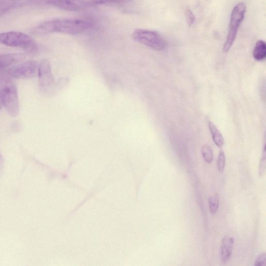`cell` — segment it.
<instances>
[{"mask_svg":"<svg viewBox=\"0 0 266 266\" xmlns=\"http://www.w3.org/2000/svg\"><path fill=\"white\" fill-rule=\"evenodd\" d=\"M209 212L212 215H215L220 206V199L216 193L210 195L209 198Z\"/></svg>","mask_w":266,"mask_h":266,"instance_id":"obj_14","label":"cell"},{"mask_svg":"<svg viewBox=\"0 0 266 266\" xmlns=\"http://www.w3.org/2000/svg\"><path fill=\"white\" fill-rule=\"evenodd\" d=\"M4 160L2 155L0 153V174L2 173L4 168Z\"/></svg>","mask_w":266,"mask_h":266,"instance_id":"obj_21","label":"cell"},{"mask_svg":"<svg viewBox=\"0 0 266 266\" xmlns=\"http://www.w3.org/2000/svg\"><path fill=\"white\" fill-rule=\"evenodd\" d=\"M41 3L68 11H79L83 9L87 3L82 0H36Z\"/></svg>","mask_w":266,"mask_h":266,"instance_id":"obj_8","label":"cell"},{"mask_svg":"<svg viewBox=\"0 0 266 266\" xmlns=\"http://www.w3.org/2000/svg\"><path fill=\"white\" fill-rule=\"evenodd\" d=\"M266 168V152L265 149L264 150L262 158L260 161L259 166V174L260 176H263L265 173Z\"/></svg>","mask_w":266,"mask_h":266,"instance_id":"obj_20","label":"cell"},{"mask_svg":"<svg viewBox=\"0 0 266 266\" xmlns=\"http://www.w3.org/2000/svg\"><path fill=\"white\" fill-rule=\"evenodd\" d=\"M3 105L12 117L17 116L19 113V101L17 87L13 83L8 84L1 91Z\"/></svg>","mask_w":266,"mask_h":266,"instance_id":"obj_5","label":"cell"},{"mask_svg":"<svg viewBox=\"0 0 266 266\" xmlns=\"http://www.w3.org/2000/svg\"><path fill=\"white\" fill-rule=\"evenodd\" d=\"M203 159L208 163H210L213 160V152L212 148L208 145H203L201 148Z\"/></svg>","mask_w":266,"mask_h":266,"instance_id":"obj_15","label":"cell"},{"mask_svg":"<svg viewBox=\"0 0 266 266\" xmlns=\"http://www.w3.org/2000/svg\"><path fill=\"white\" fill-rule=\"evenodd\" d=\"M38 76L41 90L46 92L52 90L55 84L50 62L43 60L38 65Z\"/></svg>","mask_w":266,"mask_h":266,"instance_id":"obj_7","label":"cell"},{"mask_svg":"<svg viewBox=\"0 0 266 266\" xmlns=\"http://www.w3.org/2000/svg\"><path fill=\"white\" fill-rule=\"evenodd\" d=\"M38 65L35 60L26 61L8 69L7 74L15 79H31L38 75Z\"/></svg>","mask_w":266,"mask_h":266,"instance_id":"obj_6","label":"cell"},{"mask_svg":"<svg viewBox=\"0 0 266 266\" xmlns=\"http://www.w3.org/2000/svg\"><path fill=\"white\" fill-rule=\"evenodd\" d=\"M209 128L211 134H212L214 143L218 148H222L225 143L224 138L222 133L212 122L209 121Z\"/></svg>","mask_w":266,"mask_h":266,"instance_id":"obj_11","label":"cell"},{"mask_svg":"<svg viewBox=\"0 0 266 266\" xmlns=\"http://www.w3.org/2000/svg\"><path fill=\"white\" fill-rule=\"evenodd\" d=\"M253 57L257 61H262L266 57V44L263 40L258 41L255 46Z\"/></svg>","mask_w":266,"mask_h":266,"instance_id":"obj_12","label":"cell"},{"mask_svg":"<svg viewBox=\"0 0 266 266\" xmlns=\"http://www.w3.org/2000/svg\"><path fill=\"white\" fill-rule=\"evenodd\" d=\"M226 165V156L223 151H220L217 160V167L220 173H223Z\"/></svg>","mask_w":266,"mask_h":266,"instance_id":"obj_17","label":"cell"},{"mask_svg":"<svg viewBox=\"0 0 266 266\" xmlns=\"http://www.w3.org/2000/svg\"><path fill=\"white\" fill-rule=\"evenodd\" d=\"M247 11L244 3H240L233 8L231 14L229 32L223 46V51L228 53L235 41L238 29L243 21Z\"/></svg>","mask_w":266,"mask_h":266,"instance_id":"obj_3","label":"cell"},{"mask_svg":"<svg viewBox=\"0 0 266 266\" xmlns=\"http://www.w3.org/2000/svg\"><path fill=\"white\" fill-rule=\"evenodd\" d=\"M0 43L28 52H34L37 48L36 43L32 37L17 31L0 34Z\"/></svg>","mask_w":266,"mask_h":266,"instance_id":"obj_2","label":"cell"},{"mask_svg":"<svg viewBox=\"0 0 266 266\" xmlns=\"http://www.w3.org/2000/svg\"><path fill=\"white\" fill-rule=\"evenodd\" d=\"M255 266H265L266 265V254L263 253L258 256L255 261Z\"/></svg>","mask_w":266,"mask_h":266,"instance_id":"obj_19","label":"cell"},{"mask_svg":"<svg viewBox=\"0 0 266 266\" xmlns=\"http://www.w3.org/2000/svg\"><path fill=\"white\" fill-rule=\"evenodd\" d=\"M234 244V239L230 236L225 237L222 241L221 258L223 263L228 262L232 255Z\"/></svg>","mask_w":266,"mask_h":266,"instance_id":"obj_9","label":"cell"},{"mask_svg":"<svg viewBox=\"0 0 266 266\" xmlns=\"http://www.w3.org/2000/svg\"><path fill=\"white\" fill-rule=\"evenodd\" d=\"M131 0H91L88 5L99 6L109 4H122L128 3Z\"/></svg>","mask_w":266,"mask_h":266,"instance_id":"obj_13","label":"cell"},{"mask_svg":"<svg viewBox=\"0 0 266 266\" xmlns=\"http://www.w3.org/2000/svg\"><path fill=\"white\" fill-rule=\"evenodd\" d=\"M3 102H2V97L1 95V92H0V111L1 110V109L3 107Z\"/></svg>","mask_w":266,"mask_h":266,"instance_id":"obj_22","label":"cell"},{"mask_svg":"<svg viewBox=\"0 0 266 266\" xmlns=\"http://www.w3.org/2000/svg\"><path fill=\"white\" fill-rule=\"evenodd\" d=\"M132 37L134 40L154 51H163L166 47V42L162 37L154 31L137 29L134 31Z\"/></svg>","mask_w":266,"mask_h":266,"instance_id":"obj_4","label":"cell"},{"mask_svg":"<svg viewBox=\"0 0 266 266\" xmlns=\"http://www.w3.org/2000/svg\"><path fill=\"white\" fill-rule=\"evenodd\" d=\"M185 16L188 24L191 26L195 20L194 15L190 10L187 9L185 11Z\"/></svg>","mask_w":266,"mask_h":266,"instance_id":"obj_18","label":"cell"},{"mask_svg":"<svg viewBox=\"0 0 266 266\" xmlns=\"http://www.w3.org/2000/svg\"><path fill=\"white\" fill-rule=\"evenodd\" d=\"M15 4V0H0V17L12 9Z\"/></svg>","mask_w":266,"mask_h":266,"instance_id":"obj_16","label":"cell"},{"mask_svg":"<svg viewBox=\"0 0 266 266\" xmlns=\"http://www.w3.org/2000/svg\"><path fill=\"white\" fill-rule=\"evenodd\" d=\"M25 58L22 54H0V71L1 69L18 63Z\"/></svg>","mask_w":266,"mask_h":266,"instance_id":"obj_10","label":"cell"},{"mask_svg":"<svg viewBox=\"0 0 266 266\" xmlns=\"http://www.w3.org/2000/svg\"><path fill=\"white\" fill-rule=\"evenodd\" d=\"M93 23L81 19H65L45 21L38 27L43 33H60L68 35L82 34L91 29Z\"/></svg>","mask_w":266,"mask_h":266,"instance_id":"obj_1","label":"cell"}]
</instances>
